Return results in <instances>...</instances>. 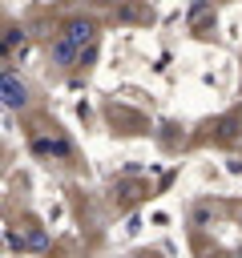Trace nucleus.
<instances>
[{
    "label": "nucleus",
    "mask_w": 242,
    "mask_h": 258,
    "mask_svg": "<svg viewBox=\"0 0 242 258\" xmlns=\"http://www.w3.org/2000/svg\"><path fill=\"white\" fill-rule=\"evenodd\" d=\"M0 101L12 105V109H20L24 105V81L12 77V73H0Z\"/></svg>",
    "instance_id": "f03ea898"
},
{
    "label": "nucleus",
    "mask_w": 242,
    "mask_h": 258,
    "mask_svg": "<svg viewBox=\"0 0 242 258\" xmlns=\"http://www.w3.org/2000/svg\"><path fill=\"white\" fill-rule=\"evenodd\" d=\"M93 36V24L89 20H73V24H65V32H60V40L52 44V56L65 64V60H73L81 48H85V40Z\"/></svg>",
    "instance_id": "f257e3e1"
}]
</instances>
